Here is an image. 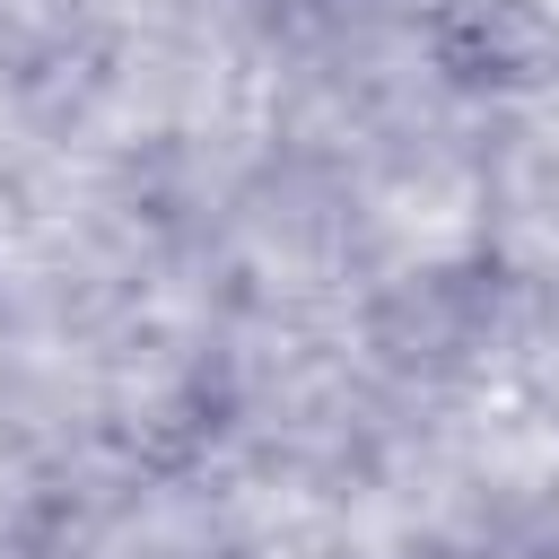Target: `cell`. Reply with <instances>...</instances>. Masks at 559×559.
Segmentation results:
<instances>
[{
  "mask_svg": "<svg viewBox=\"0 0 559 559\" xmlns=\"http://www.w3.org/2000/svg\"><path fill=\"white\" fill-rule=\"evenodd\" d=\"M0 559H17V542H9V533H0Z\"/></svg>",
  "mask_w": 559,
  "mask_h": 559,
  "instance_id": "6da1fadb",
  "label": "cell"
}]
</instances>
